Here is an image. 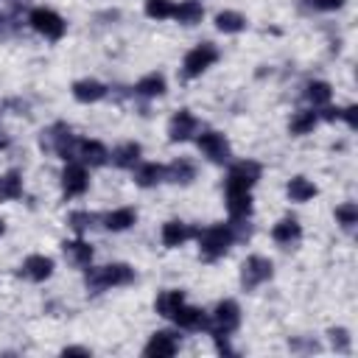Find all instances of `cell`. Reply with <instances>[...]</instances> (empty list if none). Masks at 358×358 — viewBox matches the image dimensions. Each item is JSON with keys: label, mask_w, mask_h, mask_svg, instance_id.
<instances>
[{"label": "cell", "mask_w": 358, "mask_h": 358, "mask_svg": "<svg viewBox=\"0 0 358 358\" xmlns=\"http://www.w3.org/2000/svg\"><path fill=\"white\" fill-rule=\"evenodd\" d=\"M308 101L311 104H327L330 101V84H325V81H313V84H308Z\"/></svg>", "instance_id": "cell-31"}, {"label": "cell", "mask_w": 358, "mask_h": 358, "mask_svg": "<svg viewBox=\"0 0 358 358\" xmlns=\"http://www.w3.org/2000/svg\"><path fill=\"white\" fill-rule=\"evenodd\" d=\"M241 325V311H238V305L233 302V299H224V302H219L216 305V311H213V316L208 319V330L216 336V333H233L235 327Z\"/></svg>", "instance_id": "cell-3"}, {"label": "cell", "mask_w": 358, "mask_h": 358, "mask_svg": "<svg viewBox=\"0 0 358 358\" xmlns=\"http://www.w3.org/2000/svg\"><path fill=\"white\" fill-rule=\"evenodd\" d=\"M137 159H140V146H137V143H126V146H120V148L112 154V162H115L118 168H134Z\"/></svg>", "instance_id": "cell-27"}, {"label": "cell", "mask_w": 358, "mask_h": 358, "mask_svg": "<svg viewBox=\"0 0 358 358\" xmlns=\"http://www.w3.org/2000/svg\"><path fill=\"white\" fill-rule=\"evenodd\" d=\"M227 208H230V216L233 219H249L252 213V196L249 191H227Z\"/></svg>", "instance_id": "cell-15"}, {"label": "cell", "mask_w": 358, "mask_h": 358, "mask_svg": "<svg viewBox=\"0 0 358 358\" xmlns=\"http://www.w3.org/2000/svg\"><path fill=\"white\" fill-rule=\"evenodd\" d=\"M143 352H146L148 358H171V355L176 352V338H173V333H165V330H162V333H154Z\"/></svg>", "instance_id": "cell-12"}, {"label": "cell", "mask_w": 358, "mask_h": 358, "mask_svg": "<svg viewBox=\"0 0 358 358\" xmlns=\"http://www.w3.org/2000/svg\"><path fill=\"white\" fill-rule=\"evenodd\" d=\"M62 249H65L68 260L76 266H90V260H93V247L84 241H65Z\"/></svg>", "instance_id": "cell-18"}, {"label": "cell", "mask_w": 358, "mask_h": 358, "mask_svg": "<svg viewBox=\"0 0 358 358\" xmlns=\"http://www.w3.org/2000/svg\"><path fill=\"white\" fill-rule=\"evenodd\" d=\"M196 235H199V247H202V255H205L208 260H216V258H221V255L230 249V244H233V230H230V227H224V224L208 227L205 233H196Z\"/></svg>", "instance_id": "cell-2"}, {"label": "cell", "mask_w": 358, "mask_h": 358, "mask_svg": "<svg viewBox=\"0 0 358 358\" xmlns=\"http://www.w3.org/2000/svg\"><path fill=\"white\" fill-rule=\"evenodd\" d=\"M299 224L294 221V219H283L280 224H274V230H272V238L277 241V244H294L297 238H299Z\"/></svg>", "instance_id": "cell-25"}, {"label": "cell", "mask_w": 358, "mask_h": 358, "mask_svg": "<svg viewBox=\"0 0 358 358\" xmlns=\"http://www.w3.org/2000/svg\"><path fill=\"white\" fill-rule=\"evenodd\" d=\"M336 219L341 221V227H347V230H352V227L358 224V208H355L352 202H347V205H341V208H336Z\"/></svg>", "instance_id": "cell-33"}, {"label": "cell", "mask_w": 358, "mask_h": 358, "mask_svg": "<svg viewBox=\"0 0 358 358\" xmlns=\"http://www.w3.org/2000/svg\"><path fill=\"white\" fill-rule=\"evenodd\" d=\"M132 280H134V272L126 263H112V266L87 272V288H93V291L112 288V286H129Z\"/></svg>", "instance_id": "cell-1"}, {"label": "cell", "mask_w": 358, "mask_h": 358, "mask_svg": "<svg viewBox=\"0 0 358 358\" xmlns=\"http://www.w3.org/2000/svg\"><path fill=\"white\" fill-rule=\"evenodd\" d=\"M107 95V87L101 81H93V79H84V81H76L73 84V98L81 101V104H93V101H101Z\"/></svg>", "instance_id": "cell-14"}, {"label": "cell", "mask_w": 358, "mask_h": 358, "mask_svg": "<svg viewBox=\"0 0 358 358\" xmlns=\"http://www.w3.org/2000/svg\"><path fill=\"white\" fill-rule=\"evenodd\" d=\"M341 118H344V120H347L352 129L358 126V109H355V107H347V109H341Z\"/></svg>", "instance_id": "cell-37"}, {"label": "cell", "mask_w": 358, "mask_h": 358, "mask_svg": "<svg viewBox=\"0 0 358 358\" xmlns=\"http://www.w3.org/2000/svg\"><path fill=\"white\" fill-rule=\"evenodd\" d=\"M322 118H325V120H336V118H341V109H325Z\"/></svg>", "instance_id": "cell-39"}, {"label": "cell", "mask_w": 358, "mask_h": 358, "mask_svg": "<svg viewBox=\"0 0 358 358\" xmlns=\"http://www.w3.org/2000/svg\"><path fill=\"white\" fill-rule=\"evenodd\" d=\"M191 235H196V230H188L182 221H168L162 227V244L165 247H179V244H185Z\"/></svg>", "instance_id": "cell-17"}, {"label": "cell", "mask_w": 358, "mask_h": 358, "mask_svg": "<svg viewBox=\"0 0 358 358\" xmlns=\"http://www.w3.org/2000/svg\"><path fill=\"white\" fill-rule=\"evenodd\" d=\"M308 3L316 6V9H322V12H333V9L344 6V0H308Z\"/></svg>", "instance_id": "cell-36"}, {"label": "cell", "mask_w": 358, "mask_h": 358, "mask_svg": "<svg viewBox=\"0 0 358 358\" xmlns=\"http://www.w3.org/2000/svg\"><path fill=\"white\" fill-rule=\"evenodd\" d=\"M87 171L84 165H76V162H68L65 171H62V188L68 196H81L87 191Z\"/></svg>", "instance_id": "cell-8"}, {"label": "cell", "mask_w": 358, "mask_h": 358, "mask_svg": "<svg viewBox=\"0 0 358 358\" xmlns=\"http://www.w3.org/2000/svg\"><path fill=\"white\" fill-rule=\"evenodd\" d=\"M162 176H165V168H162V165H157V162L140 165V168H137V173H134V179H137V185H140V188H151V185H157Z\"/></svg>", "instance_id": "cell-24"}, {"label": "cell", "mask_w": 358, "mask_h": 358, "mask_svg": "<svg viewBox=\"0 0 358 358\" xmlns=\"http://www.w3.org/2000/svg\"><path fill=\"white\" fill-rule=\"evenodd\" d=\"M179 327H185V330H199V327H208V316L199 311V308H191V305H179L176 311H173V316H171Z\"/></svg>", "instance_id": "cell-11"}, {"label": "cell", "mask_w": 358, "mask_h": 358, "mask_svg": "<svg viewBox=\"0 0 358 358\" xmlns=\"http://www.w3.org/2000/svg\"><path fill=\"white\" fill-rule=\"evenodd\" d=\"M137 93L146 95V98H154V95H162L165 93V79L159 73H148L146 79L137 81Z\"/></svg>", "instance_id": "cell-29"}, {"label": "cell", "mask_w": 358, "mask_h": 358, "mask_svg": "<svg viewBox=\"0 0 358 358\" xmlns=\"http://www.w3.org/2000/svg\"><path fill=\"white\" fill-rule=\"evenodd\" d=\"M29 23L34 26V31H40L48 40H62L65 37V20L51 9H34Z\"/></svg>", "instance_id": "cell-4"}, {"label": "cell", "mask_w": 358, "mask_h": 358, "mask_svg": "<svg viewBox=\"0 0 358 358\" xmlns=\"http://www.w3.org/2000/svg\"><path fill=\"white\" fill-rule=\"evenodd\" d=\"M134 224V210L132 208H120V210H112L107 219H104V227L112 230V233H120V230H129Z\"/></svg>", "instance_id": "cell-21"}, {"label": "cell", "mask_w": 358, "mask_h": 358, "mask_svg": "<svg viewBox=\"0 0 358 358\" xmlns=\"http://www.w3.org/2000/svg\"><path fill=\"white\" fill-rule=\"evenodd\" d=\"M23 196V182H20V173L9 171L0 176V202H9V199H20Z\"/></svg>", "instance_id": "cell-19"}, {"label": "cell", "mask_w": 358, "mask_h": 358, "mask_svg": "<svg viewBox=\"0 0 358 358\" xmlns=\"http://www.w3.org/2000/svg\"><path fill=\"white\" fill-rule=\"evenodd\" d=\"M316 126V112H299L291 120V134H308Z\"/></svg>", "instance_id": "cell-32"}, {"label": "cell", "mask_w": 358, "mask_h": 358, "mask_svg": "<svg viewBox=\"0 0 358 358\" xmlns=\"http://www.w3.org/2000/svg\"><path fill=\"white\" fill-rule=\"evenodd\" d=\"M93 221H95V216H90V213H73L70 216V227L76 233H84L87 227H93Z\"/></svg>", "instance_id": "cell-34"}, {"label": "cell", "mask_w": 358, "mask_h": 358, "mask_svg": "<svg viewBox=\"0 0 358 358\" xmlns=\"http://www.w3.org/2000/svg\"><path fill=\"white\" fill-rule=\"evenodd\" d=\"M146 15L154 20H165L173 15V3L171 0H146Z\"/></svg>", "instance_id": "cell-30"}, {"label": "cell", "mask_w": 358, "mask_h": 358, "mask_svg": "<svg viewBox=\"0 0 358 358\" xmlns=\"http://www.w3.org/2000/svg\"><path fill=\"white\" fill-rule=\"evenodd\" d=\"M216 59H219V51H216L210 42L194 48V51L185 56V76H191V79H194V76H202Z\"/></svg>", "instance_id": "cell-6"}, {"label": "cell", "mask_w": 358, "mask_h": 358, "mask_svg": "<svg viewBox=\"0 0 358 358\" xmlns=\"http://www.w3.org/2000/svg\"><path fill=\"white\" fill-rule=\"evenodd\" d=\"M202 3H196V0H185V3H179V6H173V15L171 17H176L179 23H185V26H194V23H199L202 20Z\"/></svg>", "instance_id": "cell-20"}, {"label": "cell", "mask_w": 358, "mask_h": 358, "mask_svg": "<svg viewBox=\"0 0 358 358\" xmlns=\"http://www.w3.org/2000/svg\"><path fill=\"white\" fill-rule=\"evenodd\" d=\"M330 341H333V347H338L341 352H347L350 350V336H347V330H330Z\"/></svg>", "instance_id": "cell-35"}, {"label": "cell", "mask_w": 358, "mask_h": 358, "mask_svg": "<svg viewBox=\"0 0 358 358\" xmlns=\"http://www.w3.org/2000/svg\"><path fill=\"white\" fill-rule=\"evenodd\" d=\"M79 157H81V162L84 165H93V168H98V165H104L107 162V148L98 143V140H84V143H79Z\"/></svg>", "instance_id": "cell-16"}, {"label": "cell", "mask_w": 358, "mask_h": 358, "mask_svg": "<svg viewBox=\"0 0 358 358\" xmlns=\"http://www.w3.org/2000/svg\"><path fill=\"white\" fill-rule=\"evenodd\" d=\"M199 148H202L213 162H224V159L230 157V146H227L224 134H219V132H205V134L199 137Z\"/></svg>", "instance_id": "cell-9"}, {"label": "cell", "mask_w": 358, "mask_h": 358, "mask_svg": "<svg viewBox=\"0 0 358 358\" xmlns=\"http://www.w3.org/2000/svg\"><path fill=\"white\" fill-rule=\"evenodd\" d=\"M23 274L31 277V280H37V283H42V280H48L54 274V260L45 258V255H31L23 263Z\"/></svg>", "instance_id": "cell-13"}, {"label": "cell", "mask_w": 358, "mask_h": 358, "mask_svg": "<svg viewBox=\"0 0 358 358\" xmlns=\"http://www.w3.org/2000/svg\"><path fill=\"white\" fill-rule=\"evenodd\" d=\"M0 235H3V221H0Z\"/></svg>", "instance_id": "cell-40"}, {"label": "cell", "mask_w": 358, "mask_h": 358, "mask_svg": "<svg viewBox=\"0 0 358 358\" xmlns=\"http://www.w3.org/2000/svg\"><path fill=\"white\" fill-rule=\"evenodd\" d=\"M165 176L171 179V182H182V185H188L191 179L196 176V171H194V165H191L188 159H179V162H171V165L165 168Z\"/></svg>", "instance_id": "cell-26"}, {"label": "cell", "mask_w": 358, "mask_h": 358, "mask_svg": "<svg viewBox=\"0 0 358 358\" xmlns=\"http://www.w3.org/2000/svg\"><path fill=\"white\" fill-rule=\"evenodd\" d=\"M65 355H90V350L87 347H68Z\"/></svg>", "instance_id": "cell-38"}, {"label": "cell", "mask_w": 358, "mask_h": 358, "mask_svg": "<svg viewBox=\"0 0 358 358\" xmlns=\"http://www.w3.org/2000/svg\"><path fill=\"white\" fill-rule=\"evenodd\" d=\"M216 26H219V31H224V34H238V31L247 29V20H244L238 12H221V15L216 17Z\"/></svg>", "instance_id": "cell-28"}, {"label": "cell", "mask_w": 358, "mask_h": 358, "mask_svg": "<svg viewBox=\"0 0 358 358\" xmlns=\"http://www.w3.org/2000/svg\"><path fill=\"white\" fill-rule=\"evenodd\" d=\"M269 277H272V260H266V258H260V255H252V258L244 263V272H241L244 288H255V286H260V283L269 280Z\"/></svg>", "instance_id": "cell-7"}, {"label": "cell", "mask_w": 358, "mask_h": 358, "mask_svg": "<svg viewBox=\"0 0 358 358\" xmlns=\"http://www.w3.org/2000/svg\"><path fill=\"white\" fill-rule=\"evenodd\" d=\"M260 179V165L258 162H238L233 165L227 176V191H249Z\"/></svg>", "instance_id": "cell-5"}, {"label": "cell", "mask_w": 358, "mask_h": 358, "mask_svg": "<svg viewBox=\"0 0 358 358\" xmlns=\"http://www.w3.org/2000/svg\"><path fill=\"white\" fill-rule=\"evenodd\" d=\"M288 196H291V202H308V199L316 196V185L308 182L305 176H297L288 182Z\"/></svg>", "instance_id": "cell-22"}, {"label": "cell", "mask_w": 358, "mask_h": 358, "mask_svg": "<svg viewBox=\"0 0 358 358\" xmlns=\"http://www.w3.org/2000/svg\"><path fill=\"white\" fill-rule=\"evenodd\" d=\"M196 132V118L191 115V112H176L173 118H171V126H168V137L173 140V143H179V140H188L191 134Z\"/></svg>", "instance_id": "cell-10"}, {"label": "cell", "mask_w": 358, "mask_h": 358, "mask_svg": "<svg viewBox=\"0 0 358 358\" xmlns=\"http://www.w3.org/2000/svg\"><path fill=\"white\" fill-rule=\"evenodd\" d=\"M182 302H185V294H182V291H162V294L157 297V313L171 319L173 311L182 305Z\"/></svg>", "instance_id": "cell-23"}]
</instances>
